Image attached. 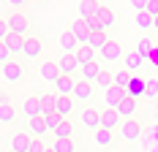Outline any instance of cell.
<instances>
[{
    "mask_svg": "<svg viewBox=\"0 0 158 152\" xmlns=\"http://www.w3.org/2000/svg\"><path fill=\"white\" fill-rule=\"evenodd\" d=\"M95 19L101 22V27H104V30H109L112 25H114V11H112L109 6H101V8H98V14H95Z\"/></svg>",
    "mask_w": 158,
    "mask_h": 152,
    "instance_id": "cell-23",
    "label": "cell"
},
{
    "mask_svg": "<svg viewBox=\"0 0 158 152\" xmlns=\"http://www.w3.org/2000/svg\"><path fill=\"white\" fill-rule=\"evenodd\" d=\"M22 114L27 117V122L35 120V117H41V109H38V95H30V98H25V101H22Z\"/></svg>",
    "mask_w": 158,
    "mask_h": 152,
    "instance_id": "cell-15",
    "label": "cell"
},
{
    "mask_svg": "<svg viewBox=\"0 0 158 152\" xmlns=\"http://www.w3.org/2000/svg\"><path fill=\"white\" fill-rule=\"evenodd\" d=\"M55 138H71V122H68V120L55 130Z\"/></svg>",
    "mask_w": 158,
    "mask_h": 152,
    "instance_id": "cell-37",
    "label": "cell"
},
{
    "mask_svg": "<svg viewBox=\"0 0 158 152\" xmlns=\"http://www.w3.org/2000/svg\"><path fill=\"white\" fill-rule=\"evenodd\" d=\"M71 111H74V98H60V95H57V101H55V114H60L63 120H68Z\"/></svg>",
    "mask_w": 158,
    "mask_h": 152,
    "instance_id": "cell-20",
    "label": "cell"
},
{
    "mask_svg": "<svg viewBox=\"0 0 158 152\" xmlns=\"http://www.w3.org/2000/svg\"><path fill=\"white\" fill-rule=\"evenodd\" d=\"M120 114L114 111V109H101V128L104 130H114V128H120Z\"/></svg>",
    "mask_w": 158,
    "mask_h": 152,
    "instance_id": "cell-10",
    "label": "cell"
},
{
    "mask_svg": "<svg viewBox=\"0 0 158 152\" xmlns=\"http://www.w3.org/2000/svg\"><path fill=\"white\" fill-rule=\"evenodd\" d=\"M136 27L144 33V30H150V27H156V19H150L147 14H136Z\"/></svg>",
    "mask_w": 158,
    "mask_h": 152,
    "instance_id": "cell-35",
    "label": "cell"
},
{
    "mask_svg": "<svg viewBox=\"0 0 158 152\" xmlns=\"http://www.w3.org/2000/svg\"><path fill=\"white\" fill-rule=\"evenodd\" d=\"M104 68L98 65V62H90V65H82L79 68V79L82 82H87V84H95V79H98V74H101Z\"/></svg>",
    "mask_w": 158,
    "mask_h": 152,
    "instance_id": "cell-17",
    "label": "cell"
},
{
    "mask_svg": "<svg viewBox=\"0 0 158 152\" xmlns=\"http://www.w3.org/2000/svg\"><path fill=\"white\" fill-rule=\"evenodd\" d=\"M79 122H82L87 130H93V133H95V130L101 128V111H98V109H93V106L82 109V111H79Z\"/></svg>",
    "mask_w": 158,
    "mask_h": 152,
    "instance_id": "cell-3",
    "label": "cell"
},
{
    "mask_svg": "<svg viewBox=\"0 0 158 152\" xmlns=\"http://www.w3.org/2000/svg\"><path fill=\"white\" fill-rule=\"evenodd\" d=\"M112 152H114V150H112Z\"/></svg>",
    "mask_w": 158,
    "mask_h": 152,
    "instance_id": "cell-45",
    "label": "cell"
},
{
    "mask_svg": "<svg viewBox=\"0 0 158 152\" xmlns=\"http://www.w3.org/2000/svg\"><path fill=\"white\" fill-rule=\"evenodd\" d=\"M0 74H3L6 82H19V79L25 76V71H22V65H19L16 60H11V62H6V65H3V71H0Z\"/></svg>",
    "mask_w": 158,
    "mask_h": 152,
    "instance_id": "cell-16",
    "label": "cell"
},
{
    "mask_svg": "<svg viewBox=\"0 0 158 152\" xmlns=\"http://www.w3.org/2000/svg\"><path fill=\"white\" fill-rule=\"evenodd\" d=\"M57 46H60V52H63V54H77L79 41H77V38H74L68 30H65V33H60V38H57Z\"/></svg>",
    "mask_w": 158,
    "mask_h": 152,
    "instance_id": "cell-11",
    "label": "cell"
},
{
    "mask_svg": "<svg viewBox=\"0 0 158 152\" xmlns=\"http://www.w3.org/2000/svg\"><path fill=\"white\" fill-rule=\"evenodd\" d=\"M14 120H16V109L11 103H0V122L8 125V122H14Z\"/></svg>",
    "mask_w": 158,
    "mask_h": 152,
    "instance_id": "cell-29",
    "label": "cell"
},
{
    "mask_svg": "<svg viewBox=\"0 0 158 152\" xmlns=\"http://www.w3.org/2000/svg\"><path fill=\"white\" fill-rule=\"evenodd\" d=\"M117 114H120V120H134V111H136V101H131V98H123L120 101V106L114 109Z\"/></svg>",
    "mask_w": 158,
    "mask_h": 152,
    "instance_id": "cell-22",
    "label": "cell"
},
{
    "mask_svg": "<svg viewBox=\"0 0 158 152\" xmlns=\"http://www.w3.org/2000/svg\"><path fill=\"white\" fill-rule=\"evenodd\" d=\"M139 133H142V125L136 120H123L120 122V138L123 141H136Z\"/></svg>",
    "mask_w": 158,
    "mask_h": 152,
    "instance_id": "cell-4",
    "label": "cell"
},
{
    "mask_svg": "<svg viewBox=\"0 0 158 152\" xmlns=\"http://www.w3.org/2000/svg\"><path fill=\"white\" fill-rule=\"evenodd\" d=\"M74 101H82V103H87L90 98H93V84H87V82H82L77 79V84H74V95H71Z\"/></svg>",
    "mask_w": 158,
    "mask_h": 152,
    "instance_id": "cell-12",
    "label": "cell"
},
{
    "mask_svg": "<svg viewBox=\"0 0 158 152\" xmlns=\"http://www.w3.org/2000/svg\"><path fill=\"white\" fill-rule=\"evenodd\" d=\"M30 133H35V136H44V133H49V130H47V120H44V117H35V120H30Z\"/></svg>",
    "mask_w": 158,
    "mask_h": 152,
    "instance_id": "cell-33",
    "label": "cell"
},
{
    "mask_svg": "<svg viewBox=\"0 0 158 152\" xmlns=\"http://www.w3.org/2000/svg\"><path fill=\"white\" fill-rule=\"evenodd\" d=\"M98 8H101V3H93V0L79 3V14H82V19H85V22H87V19H93V16L98 14Z\"/></svg>",
    "mask_w": 158,
    "mask_h": 152,
    "instance_id": "cell-26",
    "label": "cell"
},
{
    "mask_svg": "<svg viewBox=\"0 0 158 152\" xmlns=\"http://www.w3.org/2000/svg\"><path fill=\"white\" fill-rule=\"evenodd\" d=\"M52 150L55 152H74V141H71V138H55Z\"/></svg>",
    "mask_w": 158,
    "mask_h": 152,
    "instance_id": "cell-34",
    "label": "cell"
},
{
    "mask_svg": "<svg viewBox=\"0 0 158 152\" xmlns=\"http://www.w3.org/2000/svg\"><path fill=\"white\" fill-rule=\"evenodd\" d=\"M142 57H139V54H136V52H126V57H123V68H126L128 74L134 76L136 74V71H139V68H142Z\"/></svg>",
    "mask_w": 158,
    "mask_h": 152,
    "instance_id": "cell-21",
    "label": "cell"
},
{
    "mask_svg": "<svg viewBox=\"0 0 158 152\" xmlns=\"http://www.w3.org/2000/svg\"><path fill=\"white\" fill-rule=\"evenodd\" d=\"M106 44H109L106 33H93V35H90V41H87V46H93L95 52H101V49H104Z\"/></svg>",
    "mask_w": 158,
    "mask_h": 152,
    "instance_id": "cell-30",
    "label": "cell"
},
{
    "mask_svg": "<svg viewBox=\"0 0 158 152\" xmlns=\"http://www.w3.org/2000/svg\"><path fill=\"white\" fill-rule=\"evenodd\" d=\"M156 27H158V19H156Z\"/></svg>",
    "mask_w": 158,
    "mask_h": 152,
    "instance_id": "cell-43",
    "label": "cell"
},
{
    "mask_svg": "<svg viewBox=\"0 0 158 152\" xmlns=\"http://www.w3.org/2000/svg\"><path fill=\"white\" fill-rule=\"evenodd\" d=\"M144 14L150 16V19H158V0H147V8H144Z\"/></svg>",
    "mask_w": 158,
    "mask_h": 152,
    "instance_id": "cell-38",
    "label": "cell"
},
{
    "mask_svg": "<svg viewBox=\"0 0 158 152\" xmlns=\"http://www.w3.org/2000/svg\"><path fill=\"white\" fill-rule=\"evenodd\" d=\"M156 114H158V109H156Z\"/></svg>",
    "mask_w": 158,
    "mask_h": 152,
    "instance_id": "cell-44",
    "label": "cell"
},
{
    "mask_svg": "<svg viewBox=\"0 0 158 152\" xmlns=\"http://www.w3.org/2000/svg\"><path fill=\"white\" fill-rule=\"evenodd\" d=\"M41 52H44V44H41L38 38L27 35V38H25V52H22V54H25L27 60H35V57H41Z\"/></svg>",
    "mask_w": 158,
    "mask_h": 152,
    "instance_id": "cell-14",
    "label": "cell"
},
{
    "mask_svg": "<svg viewBox=\"0 0 158 152\" xmlns=\"http://www.w3.org/2000/svg\"><path fill=\"white\" fill-rule=\"evenodd\" d=\"M74 84H77V79H71V76H60V79L55 82V95H60V98H71V95H74Z\"/></svg>",
    "mask_w": 158,
    "mask_h": 152,
    "instance_id": "cell-9",
    "label": "cell"
},
{
    "mask_svg": "<svg viewBox=\"0 0 158 152\" xmlns=\"http://www.w3.org/2000/svg\"><path fill=\"white\" fill-rule=\"evenodd\" d=\"M38 76L47 82V84H52L55 87V82L60 79V71H57V62H52V60H47V62H41L38 65Z\"/></svg>",
    "mask_w": 158,
    "mask_h": 152,
    "instance_id": "cell-7",
    "label": "cell"
},
{
    "mask_svg": "<svg viewBox=\"0 0 158 152\" xmlns=\"http://www.w3.org/2000/svg\"><path fill=\"white\" fill-rule=\"evenodd\" d=\"M55 62H57V71H60V76H71V79H74V76L79 74V68H82V65H79V60L74 57V54H60Z\"/></svg>",
    "mask_w": 158,
    "mask_h": 152,
    "instance_id": "cell-2",
    "label": "cell"
},
{
    "mask_svg": "<svg viewBox=\"0 0 158 152\" xmlns=\"http://www.w3.org/2000/svg\"><path fill=\"white\" fill-rule=\"evenodd\" d=\"M144 98H150V101H158V79H147V90H144Z\"/></svg>",
    "mask_w": 158,
    "mask_h": 152,
    "instance_id": "cell-36",
    "label": "cell"
},
{
    "mask_svg": "<svg viewBox=\"0 0 158 152\" xmlns=\"http://www.w3.org/2000/svg\"><path fill=\"white\" fill-rule=\"evenodd\" d=\"M74 57L79 60V65H90V62H95V49L85 44V46H79V49H77Z\"/></svg>",
    "mask_w": 158,
    "mask_h": 152,
    "instance_id": "cell-25",
    "label": "cell"
},
{
    "mask_svg": "<svg viewBox=\"0 0 158 152\" xmlns=\"http://www.w3.org/2000/svg\"><path fill=\"white\" fill-rule=\"evenodd\" d=\"M6 62H11V52H8V46L0 41V65H6Z\"/></svg>",
    "mask_w": 158,
    "mask_h": 152,
    "instance_id": "cell-39",
    "label": "cell"
},
{
    "mask_svg": "<svg viewBox=\"0 0 158 152\" xmlns=\"http://www.w3.org/2000/svg\"><path fill=\"white\" fill-rule=\"evenodd\" d=\"M144 90H147V79L131 76V82H128V87H126V98L136 101V98H142V95H144Z\"/></svg>",
    "mask_w": 158,
    "mask_h": 152,
    "instance_id": "cell-8",
    "label": "cell"
},
{
    "mask_svg": "<svg viewBox=\"0 0 158 152\" xmlns=\"http://www.w3.org/2000/svg\"><path fill=\"white\" fill-rule=\"evenodd\" d=\"M8 22V30L14 33V35H22V38H27V30H30V22H27V16L22 14V11H14V14L6 19Z\"/></svg>",
    "mask_w": 158,
    "mask_h": 152,
    "instance_id": "cell-1",
    "label": "cell"
},
{
    "mask_svg": "<svg viewBox=\"0 0 158 152\" xmlns=\"http://www.w3.org/2000/svg\"><path fill=\"white\" fill-rule=\"evenodd\" d=\"M33 144V138L27 133H14L11 136V152H27Z\"/></svg>",
    "mask_w": 158,
    "mask_h": 152,
    "instance_id": "cell-19",
    "label": "cell"
},
{
    "mask_svg": "<svg viewBox=\"0 0 158 152\" xmlns=\"http://www.w3.org/2000/svg\"><path fill=\"white\" fill-rule=\"evenodd\" d=\"M123 98H126V90H120V87H109V90L104 92V103H106V109H117Z\"/></svg>",
    "mask_w": 158,
    "mask_h": 152,
    "instance_id": "cell-18",
    "label": "cell"
},
{
    "mask_svg": "<svg viewBox=\"0 0 158 152\" xmlns=\"http://www.w3.org/2000/svg\"><path fill=\"white\" fill-rule=\"evenodd\" d=\"M47 152H55V150H52V147H49V150H47Z\"/></svg>",
    "mask_w": 158,
    "mask_h": 152,
    "instance_id": "cell-42",
    "label": "cell"
},
{
    "mask_svg": "<svg viewBox=\"0 0 158 152\" xmlns=\"http://www.w3.org/2000/svg\"><path fill=\"white\" fill-rule=\"evenodd\" d=\"M98 54H101V60H106V62H117V60H123V57H126L123 46L117 44V41H109V44L98 52Z\"/></svg>",
    "mask_w": 158,
    "mask_h": 152,
    "instance_id": "cell-5",
    "label": "cell"
},
{
    "mask_svg": "<svg viewBox=\"0 0 158 152\" xmlns=\"http://www.w3.org/2000/svg\"><path fill=\"white\" fill-rule=\"evenodd\" d=\"M55 101H57V95H55V92H41V95H38V109H41V117L55 114Z\"/></svg>",
    "mask_w": 158,
    "mask_h": 152,
    "instance_id": "cell-13",
    "label": "cell"
},
{
    "mask_svg": "<svg viewBox=\"0 0 158 152\" xmlns=\"http://www.w3.org/2000/svg\"><path fill=\"white\" fill-rule=\"evenodd\" d=\"M128 82H131V74H128L126 68H117V71L112 74V84H114V87H120V90H126Z\"/></svg>",
    "mask_w": 158,
    "mask_h": 152,
    "instance_id": "cell-27",
    "label": "cell"
},
{
    "mask_svg": "<svg viewBox=\"0 0 158 152\" xmlns=\"http://www.w3.org/2000/svg\"><path fill=\"white\" fill-rule=\"evenodd\" d=\"M68 33H71V35H74V38H77V41H79V46H85V44H87V41H90V35H93V33H90V27H87V22H85V19H77V22H74V25L68 27Z\"/></svg>",
    "mask_w": 158,
    "mask_h": 152,
    "instance_id": "cell-6",
    "label": "cell"
},
{
    "mask_svg": "<svg viewBox=\"0 0 158 152\" xmlns=\"http://www.w3.org/2000/svg\"><path fill=\"white\" fill-rule=\"evenodd\" d=\"M150 49H153V41H150V38H139V41H136V49H134V52H136V54H139L142 60H147V57H150Z\"/></svg>",
    "mask_w": 158,
    "mask_h": 152,
    "instance_id": "cell-31",
    "label": "cell"
},
{
    "mask_svg": "<svg viewBox=\"0 0 158 152\" xmlns=\"http://www.w3.org/2000/svg\"><path fill=\"white\" fill-rule=\"evenodd\" d=\"M8 35H11V30H8V22H6V19H0V41H6Z\"/></svg>",
    "mask_w": 158,
    "mask_h": 152,
    "instance_id": "cell-41",
    "label": "cell"
},
{
    "mask_svg": "<svg viewBox=\"0 0 158 152\" xmlns=\"http://www.w3.org/2000/svg\"><path fill=\"white\" fill-rule=\"evenodd\" d=\"M93 141L98 144V147H109L112 141H114V133H112V130H104V128H98V130L93 133Z\"/></svg>",
    "mask_w": 158,
    "mask_h": 152,
    "instance_id": "cell-28",
    "label": "cell"
},
{
    "mask_svg": "<svg viewBox=\"0 0 158 152\" xmlns=\"http://www.w3.org/2000/svg\"><path fill=\"white\" fill-rule=\"evenodd\" d=\"M3 44L8 46L11 57H14V54H22V52H25V38H22V35H14V33H11V35H8V38L3 41Z\"/></svg>",
    "mask_w": 158,
    "mask_h": 152,
    "instance_id": "cell-24",
    "label": "cell"
},
{
    "mask_svg": "<svg viewBox=\"0 0 158 152\" xmlns=\"http://www.w3.org/2000/svg\"><path fill=\"white\" fill-rule=\"evenodd\" d=\"M47 150H49V147L41 141V138H33V144H30V150H27V152H47Z\"/></svg>",
    "mask_w": 158,
    "mask_h": 152,
    "instance_id": "cell-40",
    "label": "cell"
},
{
    "mask_svg": "<svg viewBox=\"0 0 158 152\" xmlns=\"http://www.w3.org/2000/svg\"><path fill=\"white\" fill-rule=\"evenodd\" d=\"M95 87H101V90H104V92L109 90V87H114V84H112V74H109V71H106V68H104V71L98 74V79H95Z\"/></svg>",
    "mask_w": 158,
    "mask_h": 152,
    "instance_id": "cell-32",
    "label": "cell"
}]
</instances>
